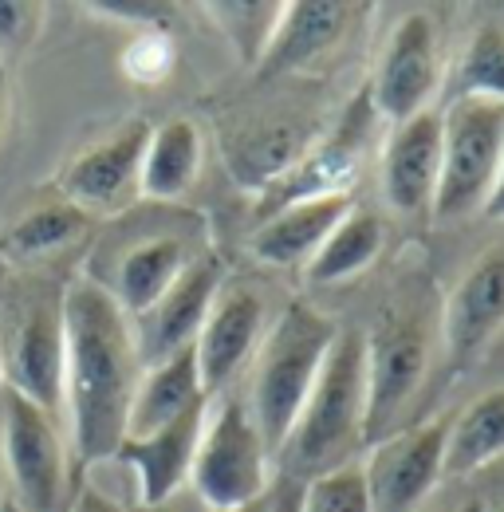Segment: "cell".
<instances>
[{"instance_id": "6da1fadb", "label": "cell", "mask_w": 504, "mask_h": 512, "mask_svg": "<svg viewBox=\"0 0 504 512\" xmlns=\"http://www.w3.org/2000/svg\"><path fill=\"white\" fill-rule=\"evenodd\" d=\"M138 379L142 359L130 316L99 284L71 276L63 292V418L79 465L119 453Z\"/></svg>"}, {"instance_id": "7a4b0ae2", "label": "cell", "mask_w": 504, "mask_h": 512, "mask_svg": "<svg viewBox=\"0 0 504 512\" xmlns=\"http://www.w3.org/2000/svg\"><path fill=\"white\" fill-rule=\"evenodd\" d=\"M209 253V229L197 213L154 205V213L126 209L115 229L87 256V280L99 284L126 316H142L197 256Z\"/></svg>"}, {"instance_id": "3957f363", "label": "cell", "mask_w": 504, "mask_h": 512, "mask_svg": "<svg viewBox=\"0 0 504 512\" xmlns=\"http://www.w3.org/2000/svg\"><path fill=\"white\" fill-rule=\"evenodd\" d=\"M367 453V351L359 327H339L323 371L308 390L288 442L280 446L284 477L312 481Z\"/></svg>"}, {"instance_id": "277c9868", "label": "cell", "mask_w": 504, "mask_h": 512, "mask_svg": "<svg viewBox=\"0 0 504 512\" xmlns=\"http://www.w3.org/2000/svg\"><path fill=\"white\" fill-rule=\"evenodd\" d=\"M63 292L48 264L8 268L0 288V390L63 418Z\"/></svg>"}, {"instance_id": "5b68a950", "label": "cell", "mask_w": 504, "mask_h": 512, "mask_svg": "<svg viewBox=\"0 0 504 512\" xmlns=\"http://www.w3.org/2000/svg\"><path fill=\"white\" fill-rule=\"evenodd\" d=\"M335 335H339V323L300 300L288 304L268 323L249 363V390L241 402L272 457L288 442L296 414L323 371V359Z\"/></svg>"}, {"instance_id": "8992f818", "label": "cell", "mask_w": 504, "mask_h": 512, "mask_svg": "<svg viewBox=\"0 0 504 512\" xmlns=\"http://www.w3.org/2000/svg\"><path fill=\"white\" fill-rule=\"evenodd\" d=\"M0 465L4 493L24 512H71L79 497V461L63 422L12 390H0Z\"/></svg>"}, {"instance_id": "52a82bcc", "label": "cell", "mask_w": 504, "mask_h": 512, "mask_svg": "<svg viewBox=\"0 0 504 512\" xmlns=\"http://www.w3.org/2000/svg\"><path fill=\"white\" fill-rule=\"evenodd\" d=\"M504 154V103L453 99L441 111V178L434 193V221L461 225L485 213Z\"/></svg>"}, {"instance_id": "ba28073f", "label": "cell", "mask_w": 504, "mask_h": 512, "mask_svg": "<svg viewBox=\"0 0 504 512\" xmlns=\"http://www.w3.org/2000/svg\"><path fill=\"white\" fill-rule=\"evenodd\" d=\"M189 489L209 512L249 509L272 489V453L260 430L252 426L241 398H225L221 406L209 402L201 442L193 453Z\"/></svg>"}, {"instance_id": "9c48e42d", "label": "cell", "mask_w": 504, "mask_h": 512, "mask_svg": "<svg viewBox=\"0 0 504 512\" xmlns=\"http://www.w3.org/2000/svg\"><path fill=\"white\" fill-rule=\"evenodd\" d=\"M367 351V446L406 430V414L418 398L434 355V331L418 312L386 308L371 331Z\"/></svg>"}, {"instance_id": "30bf717a", "label": "cell", "mask_w": 504, "mask_h": 512, "mask_svg": "<svg viewBox=\"0 0 504 512\" xmlns=\"http://www.w3.org/2000/svg\"><path fill=\"white\" fill-rule=\"evenodd\" d=\"M441 87V56H438V24L426 12H406L371 71V83L363 87L375 107L382 127H398L422 111H434V95Z\"/></svg>"}, {"instance_id": "8fae6325", "label": "cell", "mask_w": 504, "mask_h": 512, "mask_svg": "<svg viewBox=\"0 0 504 512\" xmlns=\"http://www.w3.org/2000/svg\"><path fill=\"white\" fill-rule=\"evenodd\" d=\"M378 115L367 99V91L355 95V103L339 115V123L304 146V154L264 190V213L300 201V197H323V193H351L371 146L378 142Z\"/></svg>"}, {"instance_id": "7c38bea8", "label": "cell", "mask_w": 504, "mask_h": 512, "mask_svg": "<svg viewBox=\"0 0 504 512\" xmlns=\"http://www.w3.org/2000/svg\"><path fill=\"white\" fill-rule=\"evenodd\" d=\"M146 119H126L95 146L79 150L60 170V193L87 217H123L142 201V154L150 142Z\"/></svg>"}, {"instance_id": "4fadbf2b", "label": "cell", "mask_w": 504, "mask_h": 512, "mask_svg": "<svg viewBox=\"0 0 504 512\" xmlns=\"http://www.w3.org/2000/svg\"><path fill=\"white\" fill-rule=\"evenodd\" d=\"M264 331H268L264 292L252 288L249 280H225L193 339V359H197L201 386L209 398L229 390L249 371Z\"/></svg>"}, {"instance_id": "5bb4252c", "label": "cell", "mask_w": 504, "mask_h": 512, "mask_svg": "<svg viewBox=\"0 0 504 512\" xmlns=\"http://www.w3.org/2000/svg\"><path fill=\"white\" fill-rule=\"evenodd\" d=\"M504 331V233L473 256L441 308V343L453 367H473Z\"/></svg>"}, {"instance_id": "9a60e30c", "label": "cell", "mask_w": 504, "mask_h": 512, "mask_svg": "<svg viewBox=\"0 0 504 512\" xmlns=\"http://www.w3.org/2000/svg\"><path fill=\"white\" fill-rule=\"evenodd\" d=\"M445 426L430 422L418 430H398L359 457L371 493V512H418L441 481Z\"/></svg>"}, {"instance_id": "2e32d148", "label": "cell", "mask_w": 504, "mask_h": 512, "mask_svg": "<svg viewBox=\"0 0 504 512\" xmlns=\"http://www.w3.org/2000/svg\"><path fill=\"white\" fill-rule=\"evenodd\" d=\"M225 280H229L225 276V260L209 249L205 256H197L142 316L130 320L142 367H154V363L193 347L201 323L213 308V296L221 292Z\"/></svg>"}, {"instance_id": "e0dca14e", "label": "cell", "mask_w": 504, "mask_h": 512, "mask_svg": "<svg viewBox=\"0 0 504 512\" xmlns=\"http://www.w3.org/2000/svg\"><path fill=\"white\" fill-rule=\"evenodd\" d=\"M382 197L398 217L434 209L441 178V111H422L382 138Z\"/></svg>"}, {"instance_id": "ac0fdd59", "label": "cell", "mask_w": 504, "mask_h": 512, "mask_svg": "<svg viewBox=\"0 0 504 512\" xmlns=\"http://www.w3.org/2000/svg\"><path fill=\"white\" fill-rule=\"evenodd\" d=\"M351 209H355L351 193H323L264 213L249 237L252 260L268 268H304Z\"/></svg>"}, {"instance_id": "d6986e66", "label": "cell", "mask_w": 504, "mask_h": 512, "mask_svg": "<svg viewBox=\"0 0 504 512\" xmlns=\"http://www.w3.org/2000/svg\"><path fill=\"white\" fill-rule=\"evenodd\" d=\"M209 402L182 414L178 422L154 430V434L123 438L115 461L134 469L138 505H166L189 485V469H193V453H197V442H201V426H205Z\"/></svg>"}, {"instance_id": "ffe728a7", "label": "cell", "mask_w": 504, "mask_h": 512, "mask_svg": "<svg viewBox=\"0 0 504 512\" xmlns=\"http://www.w3.org/2000/svg\"><path fill=\"white\" fill-rule=\"evenodd\" d=\"M359 12H363L359 4H339V0H288L280 28L272 36V48L264 52L256 71L292 75L300 67L331 56L351 36Z\"/></svg>"}, {"instance_id": "44dd1931", "label": "cell", "mask_w": 504, "mask_h": 512, "mask_svg": "<svg viewBox=\"0 0 504 512\" xmlns=\"http://www.w3.org/2000/svg\"><path fill=\"white\" fill-rule=\"evenodd\" d=\"M205 402H209V394L201 386V371H197L193 347L162 359V363H154V367H142V379H138L134 402H130L126 438L154 434V430L178 422L182 414L205 406Z\"/></svg>"}, {"instance_id": "7402d4cb", "label": "cell", "mask_w": 504, "mask_h": 512, "mask_svg": "<svg viewBox=\"0 0 504 512\" xmlns=\"http://www.w3.org/2000/svg\"><path fill=\"white\" fill-rule=\"evenodd\" d=\"M201 158H205V142L193 119H170L154 127L142 154V182H138L142 201L150 205L182 201L201 174Z\"/></svg>"}, {"instance_id": "603a6c76", "label": "cell", "mask_w": 504, "mask_h": 512, "mask_svg": "<svg viewBox=\"0 0 504 512\" xmlns=\"http://www.w3.org/2000/svg\"><path fill=\"white\" fill-rule=\"evenodd\" d=\"M87 233H91V217L60 197V201L28 209L16 225H8L0 233V256L8 268L48 264L60 253H67L75 241H83Z\"/></svg>"}, {"instance_id": "cb8c5ba5", "label": "cell", "mask_w": 504, "mask_h": 512, "mask_svg": "<svg viewBox=\"0 0 504 512\" xmlns=\"http://www.w3.org/2000/svg\"><path fill=\"white\" fill-rule=\"evenodd\" d=\"M504 457V386L473 398L449 426L441 449V477H469Z\"/></svg>"}, {"instance_id": "d4e9b609", "label": "cell", "mask_w": 504, "mask_h": 512, "mask_svg": "<svg viewBox=\"0 0 504 512\" xmlns=\"http://www.w3.org/2000/svg\"><path fill=\"white\" fill-rule=\"evenodd\" d=\"M386 249V225L382 217L371 209H351L335 233L319 245V253L304 264V276L315 288H335V284H347V280H359L371 264Z\"/></svg>"}, {"instance_id": "484cf974", "label": "cell", "mask_w": 504, "mask_h": 512, "mask_svg": "<svg viewBox=\"0 0 504 512\" xmlns=\"http://www.w3.org/2000/svg\"><path fill=\"white\" fill-rule=\"evenodd\" d=\"M221 36L233 44L237 60L260 67L264 52L272 48V36L284 16V0H225V4H205Z\"/></svg>"}, {"instance_id": "4316f807", "label": "cell", "mask_w": 504, "mask_h": 512, "mask_svg": "<svg viewBox=\"0 0 504 512\" xmlns=\"http://www.w3.org/2000/svg\"><path fill=\"white\" fill-rule=\"evenodd\" d=\"M457 99H493L504 103V28L501 24H481L461 60H457Z\"/></svg>"}, {"instance_id": "83f0119b", "label": "cell", "mask_w": 504, "mask_h": 512, "mask_svg": "<svg viewBox=\"0 0 504 512\" xmlns=\"http://www.w3.org/2000/svg\"><path fill=\"white\" fill-rule=\"evenodd\" d=\"M300 512H371V493L363 481V465H339L312 481H304Z\"/></svg>"}, {"instance_id": "f1b7e54d", "label": "cell", "mask_w": 504, "mask_h": 512, "mask_svg": "<svg viewBox=\"0 0 504 512\" xmlns=\"http://www.w3.org/2000/svg\"><path fill=\"white\" fill-rule=\"evenodd\" d=\"M44 4H28V0H0V64L24 56L40 32H44Z\"/></svg>"}, {"instance_id": "f546056e", "label": "cell", "mask_w": 504, "mask_h": 512, "mask_svg": "<svg viewBox=\"0 0 504 512\" xmlns=\"http://www.w3.org/2000/svg\"><path fill=\"white\" fill-rule=\"evenodd\" d=\"M123 67L134 83H162L170 75V67H174V44H170V36L162 28H146L126 48Z\"/></svg>"}, {"instance_id": "4dcf8cb0", "label": "cell", "mask_w": 504, "mask_h": 512, "mask_svg": "<svg viewBox=\"0 0 504 512\" xmlns=\"http://www.w3.org/2000/svg\"><path fill=\"white\" fill-rule=\"evenodd\" d=\"M91 12H103V16H115V20H126V24H142L146 28H162L166 16H170V4H91Z\"/></svg>"}, {"instance_id": "1f68e13d", "label": "cell", "mask_w": 504, "mask_h": 512, "mask_svg": "<svg viewBox=\"0 0 504 512\" xmlns=\"http://www.w3.org/2000/svg\"><path fill=\"white\" fill-rule=\"evenodd\" d=\"M300 501H304V481L284 477L280 485H272V489H268L264 509L260 512H300Z\"/></svg>"}, {"instance_id": "d6a6232c", "label": "cell", "mask_w": 504, "mask_h": 512, "mask_svg": "<svg viewBox=\"0 0 504 512\" xmlns=\"http://www.w3.org/2000/svg\"><path fill=\"white\" fill-rule=\"evenodd\" d=\"M71 512H126L119 501H111L107 493H99V489H79V497H75V505Z\"/></svg>"}, {"instance_id": "836d02e7", "label": "cell", "mask_w": 504, "mask_h": 512, "mask_svg": "<svg viewBox=\"0 0 504 512\" xmlns=\"http://www.w3.org/2000/svg\"><path fill=\"white\" fill-rule=\"evenodd\" d=\"M12 127V79H8V64H0V142Z\"/></svg>"}, {"instance_id": "e575fe53", "label": "cell", "mask_w": 504, "mask_h": 512, "mask_svg": "<svg viewBox=\"0 0 504 512\" xmlns=\"http://www.w3.org/2000/svg\"><path fill=\"white\" fill-rule=\"evenodd\" d=\"M481 217H489V221H504V154H501L497 182H493V193H489V201H485V213H481Z\"/></svg>"}, {"instance_id": "d590c367", "label": "cell", "mask_w": 504, "mask_h": 512, "mask_svg": "<svg viewBox=\"0 0 504 512\" xmlns=\"http://www.w3.org/2000/svg\"><path fill=\"white\" fill-rule=\"evenodd\" d=\"M126 512H186V509H182L178 497H174V501H166V505H134V509H126Z\"/></svg>"}, {"instance_id": "8d00e7d4", "label": "cell", "mask_w": 504, "mask_h": 512, "mask_svg": "<svg viewBox=\"0 0 504 512\" xmlns=\"http://www.w3.org/2000/svg\"><path fill=\"white\" fill-rule=\"evenodd\" d=\"M0 512H24V509H20V505H16V501H12V497L0 489Z\"/></svg>"}, {"instance_id": "74e56055", "label": "cell", "mask_w": 504, "mask_h": 512, "mask_svg": "<svg viewBox=\"0 0 504 512\" xmlns=\"http://www.w3.org/2000/svg\"><path fill=\"white\" fill-rule=\"evenodd\" d=\"M457 512H489V509H485L481 501H473V505H461V509H457Z\"/></svg>"}, {"instance_id": "f35d334b", "label": "cell", "mask_w": 504, "mask_h": 512, "mask_svg": "<svg viewBox=\"0 0 504 512\" xmlns=\"http://www.w3.org/2000/svg\"><path fill=\"white\" fill-rule=\"evenodd\" d=\"M4 276H8V264H4V256H0V288H4Z\"/></svg>"}, {"instance_id": "ab89813d", "label": "cell", "mask_w": 504, "mask_h": 512, "mask_svg": "<svg viewBox=\"0 0 504 512\" xmlns=\"http://www.w3.org/2000/svg\"><path fill=\"white\" fill-rule=\"evenodd\" d=\"M264 509V501H256V505H249V509H237V512H260Z\"/></svg>"}, {"instance_id": "60d3db41", "label": "cell", "mask_w": 504, "mask_h": 512, "mask_svg": "<svg viewBox=\"0 0 504 512\" xmlns=\"http://www.w3.org/2000/svg\"><path fill=\"white\" fill-rule=\"evenodd\" d=\"M497 512H504V509H497Z\"/></svg>"}]
</instances>
